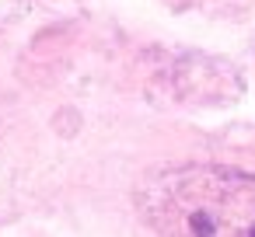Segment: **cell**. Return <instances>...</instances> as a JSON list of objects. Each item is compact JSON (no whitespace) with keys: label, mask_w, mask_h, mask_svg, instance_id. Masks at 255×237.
Instances as JSON below:
<instances>
[{"label":"cell","mask_w":255,"mask_h":237,"mask_svg":"<svg viewBox=\"0 0 255 237\" xmlns=\"http://www.w3.org/2000/svg\"><path fill=\"white\" fill-rule=\"evenodd\" d=\"M157 237H255V174L224 164H171L136 188Z\"/></svg>","instance_id":"1"}]
</instances>
